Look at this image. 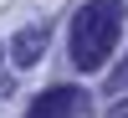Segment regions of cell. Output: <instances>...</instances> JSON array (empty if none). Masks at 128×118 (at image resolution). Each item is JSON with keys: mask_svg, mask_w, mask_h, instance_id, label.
I'll return each instance as SVG.
<instances>
[{"mask_svg": "<svg viewBox=\"0 0 128 118\" xmlns=\"http://www.w3.org/2000/svg\"><path fill=\"white\" fill-rule=\"evenodd\" d=\"M113 118H128V103H118V108H113Z\"/></svg>", "mask_w": 128, "mask_h": 118, "instance_id": "4", "label": "cell"}, {"mask_svg": "<svg viewBox=\"0 0 128 118\" xmlns=\"http://www.w3.org/2000/svg\"><path fill=\"white\" fill-rule=\"evenodd\" d=\"M82 108H87V103H82L77 87H51L46 98L31 108V118H82Z\"/></svg>", "mask_w": 128, "mask_h": 118, "instance_id": "2", "label": "cell"}, {"mask_svg": "<svg viewBox=\"0 0 128 118\" xmlns=\"http://www.w3.org/2000/svg\"><path fill=\"white\" fill-rule=\"evenodd\" d=\"M46 41H51V26H26L16 41H10V57H16L20 67H36L41 51H46Z\"/></svg>", "mask_w": 128, "mask_h": 118, "instance_id": "3", "label": "cell"}, {"mask_svg": "<svg viewBox=\"0 0 128 118\" xmlns=\"http://www.w3.org/2000/svg\"><path fill=\"white\" fill-rule=\"evenodd\" d=\"M118 31H123V16H118L113 0L82 5L72 16V62H77V72H98L118 46Z\"/></svg>", "mask_w": 128, "mask_h": 118, "instance_id": "1", "label": "cell"}]
</instances>
